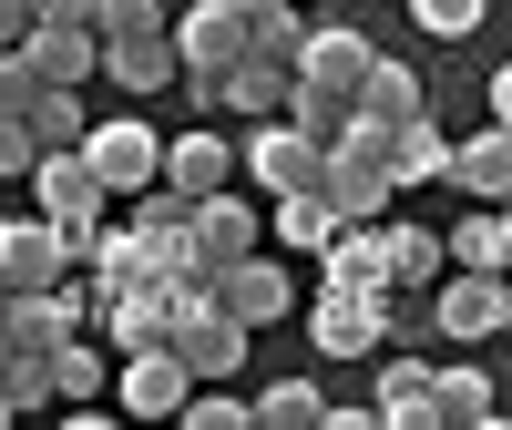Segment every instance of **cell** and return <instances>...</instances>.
I'll list each match as a JSON object with an SVG mask.
<instances>
[{"label":"cell","instance_id":"obj_40","mask_svg":"<svg viewBox=\"0 0 512 430\" xmlns=\"http://www.w3.org/2000/svg\"><path fill=\"white\" fill-rule=\"evenodd\" d=\"M0 379H11V328H0Z\"/></svg>","mask_w":512,"mask_h":430},{"label":"cell","instance_id":"obj_24","mask_svg":"<svg viewBox=\"0 0 512 430\" xmlns=\"http://www.w3.org/2000/svg\"><path fill=\"white\" fill-rule=\"evenodd\" d=\"M451 267H492V277H512V215L502 205H472L451 226Z\"/></svg>","mask_w":512,"mask_h":430},{"label":"cell","instance_id":"obj_9","mask_svg":"<svg viewBox=\"0 0 512 430\" xmlns=\"http://www.w3.org/2000/svg\"><path fill=\"white\" fill-rule=\"evenodd\" d=\"M236 175H246V134H164V185L226 195Z\"/></svg>","mask_w":512,"mask_h":430},{"label":"cell","instance_id":"obj_25","mask_svg":"<svg viewBox=\"0 0 512 430\" xmlns=\"http://www.w3.org/2000/svg\"><path fill=\"white\" fill-rule=\"evenodd\" d=\"M256 430H328V390L318 379H267L256 390Z\"/></svg>","mask_w":512,"mask_h":430},{"label":"cell","instance_id":"obj_8","mask_svg":"<svg viewBox=\"0 0 512 430\" xmlns=\"http://www.w3.org/2000/svg\"><path fill=\"white\" fill-rule=\"evenodd\" d=\"M256 226H267V215H256L236 185H226V195H195V267L226 277L236 256H256Z\"/></svg>","mask_w":512,"mask_h":430},{"label":"cell","instance_id":"obj_29","mask_svg":"<svg viewBox=\"0 0 512 430\" xmlns=\"http://www.w3.org/2000/svg\"><path fill=\"white\" fill-rule=\"evenodd\" d=\"M410 21L431 31V41H472V31L492 21V0H410Z\"/></svg>","mask_w":512,"mask_h":430},{"label":"cell","instance_id":"obj_1","mask_svg":"<svg viewBox=\"0 0 512 430\" xmlns=\"http://www.w3.org/2000/svg\"><path fill=\"white\" fill-rule=\"evenodd\" d=\"M318 175H328V144L308 134V123H287V113L246 123V185L256 195H308Z\"/></svg>","mask_w":512,"mask_h":430},{"label":"cell","instance_id":"obj_41","mask_svg":"<svg viewBox=\"0 0 512 430\" xmlns=\"http://www.w3.org/2000/svg\"><path fill=\"white\" fill-rule=\"evenodd\" d=\"M318 11H338V0H318Z\"/></svg>","mask_w":512,"mask_h":430},{"label":"cell","instance_id":"obj_11","mask_svg":"<svg viewBox=\"0 0 512 430\" xmlns=\"http://www.w3.org/2000/svg\"><path fill=\"white\" fill-rule=\"evenodd\" d=\"M175 52H185V72H236L246 62V11H236V0H195V11H175Z\"/></svg>","mask_w":512,"mask_h":430},{"label":"cell","instance_id":"obj_19","mask_svg":"<svg viewBox=\"0 0 512 430\" xmlns=\"http://www.w3.org/2000/svg\"><path fill=\"white\" fill-rule=\"evenodd\" d=\"M338 226H349V215L328 205V185H308V195H267V236H277V246H297V256H318Z\"/></svg>","mask_w":512,"mask_h":430},{"label":"cell","instance_id":"obj_14","mask_svg":"<svg viewBox=\"0 0 512 430\" xmlns=\"http://www.w3.org/2000/svg\"><path fill=\"white\" fill-rule=\"evenodd\" d=\"M451 195H472V205H502V195H512V123L451 144Z\"/></svg>","mask_w":512,"mask_h":430},{"label":"cell","instance_id":"obj_39","mask_svg":"<svg viewBox=\"0 0 512 430\" xmlns=\"http://www.w3.org/2000/svg\"><path fill=\"white\" fill-rule=\"evenodd\" d=\"M11 420H21V400H11V379H0V430H11Z\"/></svg>","mask_w":512,"mask_h":430},{"label":"cell","instance_id":"obj_37","mask_svg":"<svg viewBox=\"0 0 512 430\" xmlns=\"http://www.w3.org/2000/svg\"><path fill=\"white\" fill-rule=\"evenodd\" d=\"M492 123H512V62L492 72Z\"/></svg>","mask_w":512,"mask_h":430},{"label":"cell","instance_id":"obj_35","mask_svg":"<svg viewBox=\"0 0 512 430\" xmlns=\"http://www.w3.org/2000/svg\"><path fill=\"white\" fill-rule=\"evenodd\" d=\"M93 11H103V0H31V31H41V21H62V31H93Z\"/></svg>","mask_w":512,"mask_h":430},{"label":"cell","instance_id":"obj_30","mask_svg":"<svg viewBox=\"0 0 512 430\" xmlns=\"http://www.w3.org/2000/svg\"><path fill=\"white\" fill-rule=\"evenodd\" d=\"M31 123H41V144H82V134H93V113H82L72 82H52V93L31 103Z\"/></svg>","mask_w":512,"mask_h":430},{"label":"cell","instance_id":"obj_5","mask_svg":"<svg viewBox=\"0 0 512 430\" xmlns=\"http://www.w3.org/2000/svg\"><path fill=\"white\" fill-rule=\"evenodd\" d=\"M431 318H441V338L482 349V338L512 328V277H492V267H451V287L431 297Z\"/></svg>","mask_w":512,"mask_h":430},{"label":"cell","instance_id":"obj_18","mask_svg":"<svg viewBox=\"0 0 512 430\" xmlns=\"http://www.w3.org/2000/svg\"><path fill=\"white\" fill-rule=\"evenodd\" d=\"M379 236H390V287H400V297L441 287V267H451V236H431V226H400V215H379Z\"/></svg>","mask_w":512,"mask_h":430},{"label":"cell","instance_id":"obj_23","mask_svg":"<svg viewBox=\"0 0 512 430\" xmlns=\"http://www.w3.org/2000/svg\"><path fill=\"white\" fill-rule=\"evenodd\" d=\"M31 62L52 72V82H72V93H82V82L103 72V31H62V21H41V31H31Z\"/></svg>","mask_w":512,"mask_h":430},{"label":"cell","instance_id":"obj_27","mask_svg":"<svg viewBox=\"0 0 512 430\" xmlns=\"http://www.w3.org/2000/svg\"><path fill=\"white\" fill-rule=\"evenodd\" d=\"M287 123H308L318 144H338V134L359 123V103H349V93H328V82H297V93H287Z\"/></svg>","mask_w":512,"mask_h":430},{"label":"cell","instance_id":"obj_7","mask_svg":"<svg viewBox=\"0 0 512 430\" xmlns=\"http://www.w3.org/2000/svg\"><path fill=\"white\" fill-rule=\"evenodd\" d=\"M0 277L11 287H62L72 277V246L52 215H0Z\"/></svg>","mask_w":512,"mask_h":430},{"label":"cell","instance_id":"obj_17","mask_svg":"<svg viewBox=\"0 0 512 430\" xmlns=\"http://www.w3.org/2000/svg\"><path fill=\"white\" fill-rule=\"evenodd\" d=\"M287 93H297V72H287V62H267V52H246V62L226 72L216 113H236V123H267V113H287Z\"/></svg>","mask_w":512,"mask_h":430},{"label":"cell","instance_id":"obj_22","mask_svg":"<svg viewBox=\"0 0 512 430\" xmlns=\"http://www.w3.org/2000/svg\"><path fill=\"white\" fill-rule=\"evenodd\" d=\"M431 400H441V430H492L502 400H492V379L461 359V369H431Z\"/></svg>","mask_w":512,"mask_h":430},{"label":"cell","instance_id":"obj_3","mask_svg":"<svg viewBox=\"0 0 512 430\" xmlns=\"http://www.w3.org/2000/svg\"><path fill=\"white\" fill-rule=\"evenodd\" d=\"M379 338H390V297H349V287L308 297V349L318 359H379Z\"/></svg>","mask_w":512,"mask_h":430},{"label":"cell","instance_id":"obj_20","mask_svg":"<svg viewBox=\"0 0 512 430\" xmlns=\"http://www.w3.org/2000/svg\"><path fill=\"white\" fill-rule=\"evenodd\" d=\"M390 175H400V195H420V185H451V134H441L431 113L390 134Z\"/></svg>","mask_w":512,"mask_h":430},{"label":"cell","instance_id":"obj_10","mask_svg":"<svg viewBox=\"0 0 512 430\" xmlns=\"http://www.w3.org/2000/svg\"><path fill=\"white\" fill-rule=\"evenodd\" d=\"M318 287H349V297H400L390 287V236L379 226H338L318 246Z\"/></svg>","mask_w":512,"mask_h":430},{"label":"cell","instance_id":"obj_6","mask_svg":"<svg viewBox=\"0 0 512 430\" xmlns=\"http://www.w3.org/2000/svg\"><path fill=\"white\" fill-rule=\"evenodd\" d=\"M369 62H379V41H369V31H349L338 11H318V21H308V52H297V82H328V93H349V103H359Z\"/></svg>","mask_w":512,"mask_h":430},{"label":"cell","instance_id":"obj_34","mask_svg":"<svg viewBox=\"0 0 512 430\" xmlns=\"http://www.w3.org/2000/svg\"><path fill=\"white\" fill-rule=\"evenodd\" d=\"M246 52H267V62H287V72H297V52H308V21H297V11L256 21V31H246Z\"/></svg>","mask_w":512,"mask_h":430},{"label":"cell","instance_id":"obj_38","mask_svg":"<svg viewBox=\"0 0 512 430\" xmlns=\"http://www.w3.org/2000/svg\"><path fill=\"white\" fill-rule=\"evenodd\" d=\"M236 11H246V31H256V21H277V11H297V0H236Z\"/></svg>","mask_w":512,"mask_h":430},{"label":"cell","instance_id":"obj_2","mask_svg":"<svg viewBox=\"0 0 512 430\" xmlns=\"http://www.w3.org/2000/svg\"><path fill=\"white\" fill-rule=\"evenodd\" d=\"M82 154H93V175L113 185V205H123V195H144V185H164V134H154L144 113L93 123V134H82Z\"/></svg>","mask_w":512,"mask_h":430},{"label":"cell","instance_id":"obj_21","mask_svg":"<svg viewBox=\"0 0 512 430\" xmlns=\"http://www.w3.org/2000/svg\"><path fill=\"white\" fill-rule=\"evenodd\" d=\"M359 113H369V123H390V134H400V123H420V113H431V103H420V72L379 52L369 82H359Z\"/></svg>","mask_w":512,"mask_h":430},{"label":"cell","instance_id":"obj_32","mask_svg":"<svg viewBox=\"0 0 512 430\" xmlns=\"http://www.w3.org/2000/svg\"><path fill=\"white\" fill-rule=\"evenodd\" d=\"M175 420H185V430H246V420H256V400H236V390H205V379H195V400H185Z\"/></svg>","mask_w":512,"mask_h":430},{"label":"cell","instance_id":"obj_16","mask_svg":"<svg viewBox=\"0 0 512 430\" xmlns=\"http://www.w3.org/2000/svg\"><path fill=\"white\" fill-rule=\"evenodd\" d=\"M390 430H441V400H431V359H379V400H369Z\"/></svg>","mask_w":512,"mask_h":430},{"label":"cell","instance_id":"obj_36","mask_svg":"<svg viewBox=\"0 0 512 430\" xmlns=\"http://www.w3.org/2000/svg\"><path fill=\"white\" fill-rule=\"evenodd\" d=\"M11 41H31V0H0V52Z\"/></svg>","mask_w":512,"mask_h":430},{"label":"cell","instance_id":"obj_31","mask_svg":"<svg viewBox=\"0 0 512 430\" xmlns=\"http://www.w3.org/2000/svg\"><path fill=\"white\" fill-rule=\"evenodd\" d=\"M93 31L103 41H154V31H175V21H164V0H103Z\"/></svg>","mask_w":512,"mask_h":430},{"label":"cell","instance_id":"obj_13","mask_svg":"<svg viewBox=\"0 0 512 430\" xmlns=\"http://www.w3.org/2000/svg\"><path fill=\"white\" fill-rule=\"evenodd\" d=\"M216 297H226V308H236L246 328H277V318L297 308V277L277 267V256H236V267L216 277Z\"/></svg>","mask_w":512,"mask_h":430},{"label":"cell","instance_id":"obj_33","mask_svg":"<svg viewBox=\"0 0 512 430\" xmlns=\"http://www.w3.org/2000/svg\"><path fill=\"white\" fill-rule=\"evenodd\" d=\"M41 154H52V144H41V123H31V113H0V175H31Z\"/></svg>","mask_w":512,"mask_h":430},{"label":"cell","instance_id":"obj_12","mask_svg":"<svg viewBox=\"0 0 512 430\" xmlns=\"http://www.w3.org/2000/svg\"><path fill=\"white\" fill-rule=\"evenodd\" d=\"M175 277H144V287H123V297H103V338L113 349H164L175 338Z\"/></svg>","mask_w":512,"mask_h":430},{"label":"cell","instance_id":"obj_42","mask_svg":"<svg viewBox=\"0 0 512 430\" xmlns=\"http://www.w3.org/2000/svg\"><path fill=\"white\" fill-rule=\"evenodd\" d=\"M502 215H512V195H502Z\"/></svg>","mask_w":512,"mask_h":430},{"label":"cell","instance_id":"obj_26","mask_svg":"<svg viewBox=\"0 0 512 430\" xmlns=\"http://www.w3.org/2000/svg\"><path fill=\"white\" fill-rule=\"evenodd\" d=\"M52 390H62V410L113 390V369H103V349H93V338H62V349H52Z\"/></svg>","mask_w":512,"mask_h":430},{"label":"cell","instance_id":"obj_4","mask_svg":"<svg viewBox=\"0 0 512 430\" xmlns=\"http://www.w3.org/2000/svg\"><path fill=\"white\" fill-rule=\"evenodd\" d=\"M195 400V369L175 359V338L164 349H123V369H113V410L123 420H175Z\"/></svg>","mask_w":512,"mask_h":430},{"label":"cell","instance_id":"obj_15","mask_svg":"<svg viewBox=\"0 0 512 430\" xmlns=\"http://www.w3.org/2000/svg\"><path fill=\"white\" fill-rule=\"evenodd\" d=\"M103 82H123V93H164V82H185V52H175V31H154V41H103Z\"/></svg>","mask_w":512,"mask_h":430},{"label":"cell","instance_id":"obj_28","mask_svg":"<svg viewBox=\"0 0 512 430\" xmlns=\"http://www.w3.org/2000/svg\"><path fill=\"white\" fill-rule=\"evenodd\" d=\"M41 93H52V72L31 62V41H11V52H0V113H31Z\"/></svg>","mask_w":512,"mask_h":430}]
</instances>
